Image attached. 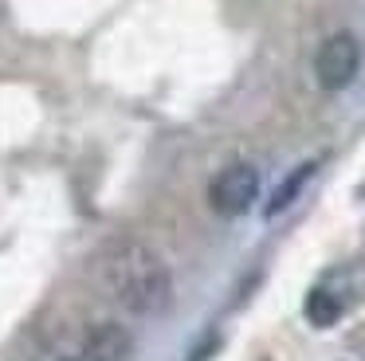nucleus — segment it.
I'll return each instance as SVG.
<instances>
[{"label": "nucleus", "mask_w": 365, "mask_h": 361, "mask_svg": "<svg viewBox=\"0 0 365 361\" xmlns=\"http://www.w3.org/2000/svg\"><path fill=\"white\" fill-rule=\"evenodd\" d=\"M103 275H106L110 295L130 314H158L165 310L169 295H173V279H169L165 259L138 240H114L103 259Z\"/></svg>", "instance_id": "obj_1"}, {"label": "nucleus", "mask_w": 365, "mask_h": 361, "mask_svg": "<svg viewBox=\"0 0 365 361\" xmlns=\"http://www.w3.org/2000/svg\"><path fill=\"white\" fill-rule=\"evenodd\" d=\"M357 71H361V44H357V36L338 31V36H330L322 47H318L314 75H318V83H322L326 91L349 86L357 78Z\"/></svg>", "instance_id": "obj_2"}, {"label": "nucleus", "mask_w": 365, "mask_h": 361, "mask_svg": "<svg viewBox=\"0 0 365 361\" xmlns=\"http://www.w3.org/2000/svg\"><path fill=\"white\" fill-rule=\"evenodd\" d=\"M259 196V173L252 165H228L224 173H216V180L208 185V204L220 216H240L252 208V200Z\"/></svg>", "instance_id": "obj_3"}, {"label": "nucleus", "mask_w": 365, "mask_h": 361, "mask_svg": "<svg viewBox=\"0 0 365 361\" xmlns=\"http://www.w3.org/2000/svg\"><path fill=\"white\" fill-rule=\"evenodd\" d=\"M130 357V334L118 322H103L83 342V361H126Z\"/></svg>", "instance_id": "obj_4"}, {"label": "nucleus", "mask_w": 365, "mask_h": 361, "mask_svg": "<svg viewBox=\"0 0 365 361\" xmlns=\"http://www.w3.org/2000/svg\"><path fill=\"white\" fill-rule=\"evenodd\" d=\"M310 173H314V161H302L294 173H287V177H283V185H279L275 193H271V200H267V216H279V212H287V208H291V204H294V196L302 193V185L310 180Z\"/></svg>", "instance_id": "obj_5"}, {"label": "nucleus", "mask_w": 365, "mask_h": 361, "mask_svg": "<svg viewBox=\"0 0 365 361\" xmlns=\"http://www.w3.org/2000/svg\"><path fill=\"white\" fill-rule=\"evenodd\" d=\"M302 310H307V322H310V326H334V322L341 318V302L330 295V290H322V287L310 290Z\"/></svg>", "instance_id": "obj_6"}, {"label": "nucleus", "mask_w": 365, "mask_h": 361, "mask_svg": "<svg viewBox=\"0 0 365 361\" xmlns=\"http://www.w3.org/2000/svg\"><path fill=\"white\" fill-rule=\"evenodd\" d=\"M63 361H75V357H63Z\"/></svg>", "instance_id": "obj_7"}]
</instances>
